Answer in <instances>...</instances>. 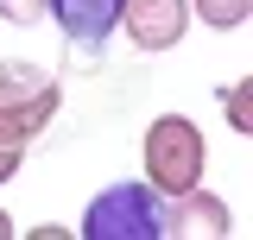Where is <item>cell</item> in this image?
<instances>
[{
	"label": "cell",
	"instance_id": "8992f818",
	"mask_svg": "<svg viewBox=\"0 0 253 240\" xmlns=\"http://www.w3.org/2000/svg\"><path fill=\"white\" fill-rule=\"evenodd\" d=\"M44 19L76 44V51H101L121 32V0H44Z\"/></svg>",
	"mask_w": 253,
	"mask_h": 240
},
{
	"label": "cell",
	"instance_id": "ba28073f",
	"mask_svg": "<svg viewBox=\"0 0 253 240\" xmlns=\"http://www.w3.org/2000/svg\"><path fill=\"white\" fill-rule=\"evenodd\" d=\"M221 114H228L234 133H253V76H234L221 89Z\"/></svg>",
	"mask_w": 253,
	"mask_h": 240
},
{
	"label": "cell",
	"instance_id": "9c48e42d",
	"mask_svg": "<svg viewBox=\"0 0 253 240\" xmlns=\"http://www.w3.org/2000/svg\"><path fill=\"white\" fill-rule=\"evenodd\" d=\"M44 82H51V76H44L38 63H19V57L0 63V95H38Z\"/></svg>",
	"mask_w": 253,
	"mask_h": 240
},
{
	"label": "cell",
	"instance_id": "30bf717a",
	"mask_svg": "<svg viewBox=\"0 0 253 240\" xmlns=\"http://www.w3.org/2000/svg\"><path fill=\"white\" fill-rule=\"evenodd\" d=\"M0 19L6 26H38L44 19V0H0Z\"/></svg>",
	"mask_w": 253,
	"mask_h": 240
},
{
	"label": "cell",
	"instance_id": "8fae6325",
	"mask_svg": "<svg viewBox=\"0 0 253 240\" xmlns=\"http://www.w3.org/2000/svg\"><path fill=\"white\" fill-rule=\"evenodd\" d=\"M0 240H13V215L6 209H0Z\"/></svg>",
	"mask_w": 253,
	"mask_h": 240
},
{
	"label": "cell",
	"instance_id": "7a4b0ae2",
	"mask_svg": "<svg viewBox=\"0 0 253 240\" xmlns=\"http://www.w3.org/2000/svg\"><path fill=\"white\" fill-rule=\"evenodd\" d=\"M139 158H146V183H152L158 196H177L190 183H203V171H209V139H203V126L190 114H158L146 126V139H139Z\"/></svg>",
	"mask_w": 253,
	"mask_h": 240
},
{
	"label": "cell",
	"instance_id": "5b68a950",
	"mask_svg": "<svg viewBox=\"0 0 253 240\" xmlns=\"http://www.w3.org/2000/svg\"><path fill=\"white\" fill-rule=\"evenodd\" d=\"M228 234H234V215L209 183L165 196V240H228Z\"/></svg>",
	"mask_w": 253,
	"mask_h": 240
},
{
	"label": "cell",
	"instance_id": "3957f363",
	"mask_svg": "<svg viewBox=\"0 0 253 240\" xmlns=\"http://www.w3.org/2000/svg\"><path fill=\"white\" fill-rule=\"evenodd\" d=\"M57 108H63V89H57V82H44L38 95H0V183L19 177L26 146L57 120Z\"/></svg>",
	"mask_w": 253,
	"mask_h": 240
},
{
	"label": "cell",
	"instance_id": "277c9868",
	"mask_svg": "<svg viewBox=\"0 0 253 240\" xmlns=\"http://www.w3.org/2000/svg\"><path fill=\"white\" fill-rule=\"evenodd\" d=\"M121 32L133 51H177L190 32V0H121Z\"/></svg>",
	"mask_w": 253,
	"mask_h": 240
},
{
	"label": "cell",
	"instance_id": "6da1fadb",
	"mask_svg": "<svg viewBox=\"0 0 253 240\" xmlns=\"http://www.w3.org/2000/svg\"><path fill=\"white\" fill-rule=\"evenodd\" d=\"M76 240H165V196L146 177L101 183L83 209Z\"/></svg>",
	"mask_w": 253,
	"mask_h": 240
},
{
	"label": "cell",
	"instance_id": "52a82bcc",
	"mask_svg": "<svg viewBox=\"0 0 253 240\" xmlns=\"http://www.w3.org/2000/svg\"><path fill=\"white\" fill-rule=\"evenodd\" d=\"M190 19H203L209 32H241L253 19V0H190Z\"/></svg>",
	"mask_w": 253,
	"mask_h": 240
}]
</instances>
